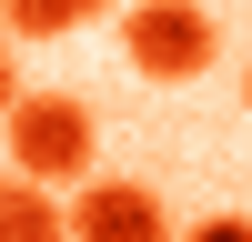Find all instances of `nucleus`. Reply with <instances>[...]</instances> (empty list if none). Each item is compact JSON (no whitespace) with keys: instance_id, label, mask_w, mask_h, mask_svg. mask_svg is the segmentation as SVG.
I'll list each match as a JSON object with an SVG mask.
<instances>
[{"instance_id":"obj_1","label":"nucleus","mask_w":252,"mask_h":242,"mask_svg":"<svg viewBox=\"0 0 252 242\" xmlns=\"http://www.w3.org/2000/svg\"><path fill=\"white\" fill-rule=\"evenodd\" d=\"M0 141H10V182L61 192V182H91L101 121H91V101H71V91H20V111L0 121Z\"/></svg>"},{"instance_id":"obj_2","label":"nucleus","mask_w":252,"mask_h":242,"mask_svg":"<svg viewBox=\"0 0 252 242\" xmlns=\"http://www.w3.org/2000/svg\"><path fill=\"white\" fill-rule=\"evenodd\" d=\"M222 51V20L192 10V0H141V10H121V60H131L141 81H202Z\"/></svg>"},{"instance_id":"obj_3","label":"nucleus","mask_w":252,"mask_h":242,"mask_svg":"<svg viewBox=\"0 0 252 242\" xmlns=\"http://www.w3.org/2000/svg\"><path fill=\"white\" fill-rule=\"evenodd\" d=\"M71 242H172V212H161L152 182H81Z\"/></svg>"},{"instance_id":"obj_4","label":"nucleus","mask_w":252,"mask_h":242,"mask_svg":"<svg viewBox=\"0 0 252 242\" xmlns=\"http://www.w3.org/2000/svg\"><path fill=\"white\" fill-rule=\"evenodd\" d=\"M0 242H71V212L40 182H0Z\"/></svg>"},{"instance_id":"obj_5","label":"nucleus","mask_w":252,"mask_h":242,"mask_svg":"<svg viewBox=\"0 0 252 242\" xmlns=\"http://www.w3.org/2000/svg\"><path fill=\"white\" fill-rule=\"evenodd\" d=\"M81 20H91V10H81V0H20V10L0 20V40H71Z\"/></svg>"},{"instance_id":"obj_6","label":"nucleus","mask_w":252,"mask_h":242,"mask_svg":"<svg viewBox=\"0 0 252 242\" xmlns=\"http://www.w3.org/2000/svg\"><path fill=\"white\" fill-rule=\"evenodd\" d=\"M182 242H252V212H212V222H192Z\"/></svg>"},{"instance_id":"obj_7","label":"nucleus","mask_w":252,"mask_h":242,"mask_svg":"<svg viewBox=\"0 0 252 242\" xmlns=\"http://www.w3.org/2000/svg\"><path fill=\"white\" fill-rule=\"evenodd\" d=\"M10 111H20V51L0 40V121H10Z\"/></svg>"},{"instance_id":"obj_8","label":"nucleus","mask_w":252,"mask_h":242,"mask_svg":"<svg viewBox=\"0 0 252 242\" xmlns=\"http://www.w3.org/2000/svg\"><path fill=\"white\" fill-rule=\"evenodd\" d=\"M242 101H252V71H242Z\"/></svg>"}]
</instances>
